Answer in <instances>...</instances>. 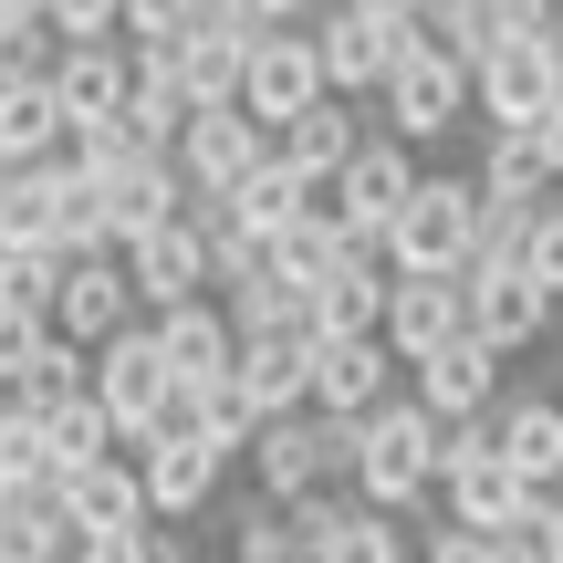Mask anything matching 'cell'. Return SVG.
Returning <instances> with one entry per match:
<instances>
[{
    "mask_svg": "<svg viewBox=\"0 0 563 563\" xmlns=\"http://www.w3.org/2000/svg\"><path fill=\"white\" fill-rule=\"evenodd\" d=\"M563 313L553 282H532L522 262H481L470 272V323H481V344H501V355H522V344H543Z\"/></svg>",
    "mask_w": 563,
    "mask_h": 563,
    "instance_id": "14",
    "label": "cell"
},
{
    "mask_svg": "<svg viewBox=\"0 0 563 563\" xmlns=\"http://www.w3.org/2000/svg\"><path fill=\"white\" fill-rule=\"evenodd\" d=\"M481 178H418V199L397 209V230H386V262L397 272H470L481 262Z\"/></svg>",
    "mask_w": 563,
    "mask_h": 563,
    "instance_id": "2",
    "label": "cell"
},
{
    "mask_svg": "<svg viewBox=\"0 0 563 563\" xmlns=\"http://www.w3.org/2000/svg\"><path fill=\"white\" fill-rule=\"evenodd\" d=\"M481 334L470 323V272H397V302H386V344H397L407 365H428L439 344Z\"/></svg>",
    "mask_w": 563,
    "mask_h": 563,
    "instance_id": "13",
    "label": "cell"
},
{
    "mask_svg": "<svg viewBox=\"0 0 563 563\" xmlns=\"http://www.w3.org/2000/svg\"><path fill=\"white\" fill-rule=\"evenodd\" d=\"M397 344L386 334H313V407L323 418H376L397 397Z\"/></svg>",
    "mask_w": 563,
    "mask_h": 563,
    "instance_id": "11",
    "label": "cell"
},
{
    "mask_svg": "<svg viewBox=\"0 0 563 563\" xmlns=\"http://www.w3.org/2000/svg\"><path fill=\"white\" fill-rule=\"evenodd\" d=\"M334 95V74H323V42H313V21H272L262 42H251V84H241V104L272 125H292V115H313V104Z\"/></svg>",
    "mask_w": 563,
    "mask_h": 563,
    "instance_id": "4",
    "label": "cell"
},
{
    "mask_svg": "<svg viewBox=\"0 0 563 563\" xmlns=\"http://www.w3.org/2000/svg\"><path fill=\"white\" fill-rule=\"evenodd\" d=\"M53 95H63V115H74V136L84 125H115L125 104H136V42H63Z\"/></svg>",
    "mask_w": 563,
    "mask_h": 563,
    "instance_id": "16",
    "label": "cell"
},
{
    "mask_svg": "<svg viewBox=\"0 0 563 563\" xmlns=\"http://www.w3.org/2000/svg\"><path fill=\"white\" fill-rule=\"evenodd\" d=\"M230 460H241V449H220V439H157L146 449V501H157V522H199V511L220 501Z\"/></svg>",
    "mask_w": 563,
    "mask_h": 563,
    "instance_id": "18",
    "label": "cell"
},
{
    "mask_svg": "<svg viewBox=\"0 0 563 563\" xmlns=\"http://www.w3.org/2000/svg\"><path fill=\"white\" fill-rule=\"evenodd\" d=\"M199 32V0H125V42L136 53H167V42Z\"/></svg>",
    "mask_w": 563,
    "mask_h": 563,
    "instance_id": "35",
    "label": "cell"
},
{
    "mask_svg": "<svg viewBox=\"0 0 563 563\" xmlns=\"http://www.w3.org/2000/svg\"><path fill=\"white\" fill-rule=\"evenodd\" d=\"M323 334H386V302H397V262L386 251H344V272L323 282Z\"/></svg>",
    "mask_w": 563,
    "mask_h": 563,
    "instance_id": "24",
    "label": "cell"
},
{
    "mask_svg": "<svg viewBox=\"0 0 563 563\" xmlns=\"http://www.w3.org/2000/svg\"><path fill=\"white\" fill-rule=\"evenodd\" d=\"M125 272H136L146 313H178V302L220 292V282H209V230L199 220H167V230H146V241H125Z\"/></svg>",
    "mask_w": 563,
    "mask_h": 563,
    "instance_id": "15",
    "label": "cell"
},
{
    "mask_svg": "<svg viewBox=\"0 0 563 563\" xmlns=\"http://www.w3.org/2000/svg\"><path fill=\"white\" fill-rule=\"evenodd\" d=\"M157 63L188 84V104H241V84H251V42L241 32H188V42H167Z\"/></svg>",
    "mask_w": 563,
    "mask_h": 563,
    "instance_id": "26",
    "label": "cell"
},
{
    "mask_svg": "<svg viewBox=\"0 0 563 563\" xmlns=\"http://www.w3.org/2000/svg\"><path fill=\"white\" fill-rule=\"evenodd\" d=\"M32 501H53V490H11V481H0V532H11V522H21Z\"/></svg>",
    "mask_w": 563,
    "mask_h": 563,
    "instance_id": "41",
    "label": "cell"
},
{
    "mask_svg": "<svg viewBox=\"0 0 563 563\" xmlns=\"http://www.w3.org/2000/svg\"><path fill=\"white\" fill-rule=\"evenodd\" d=\"M262 11H272V21H302V11H313V0H262Z\"/></svg>",
    "mask_w": 563,
    "mask_h": 563,
    "instance_id": "43",
    "label": "cell"
},
{
    "mask_svg": "<svg viewBox=\"0 0 563 563\" xmlns=\"http://www.w3.org/2000/svg\"><path fill=\"white\" fill-rule=\"evenodd\" d=\"M449 522L470 532H532L543 522V481H522L511 470V449H449Z\"/></svg>",
    "mask_w": 563,
    "mask_h": 563,
    "instance_id": "9",
    "label": "cell"
},
{
    "mask_svg": "<svg viewBox=\"0 0 563 563\" xmlns=\"http://www.w3.org/2000/svg\"><path fill=\"white\" fill-rule=\"evenodd\" d=\"M0 11H42V0H0Z\"/></svg>",
    "mask_w": 563,
    "mask_h": 563,
    "instance_id": "45",
    "label": "cell"
},
{
    "mask_svg": "<svg viewBox=\"0 0 563 563\" xmlns=\"http://www.w3.org/2000/svg\"><path fill=\"white\" fill-rule=\"evenodd\" d=\"M386 136H407V146H439L449 125H460V104H481V74H470L460 53H439V42H418V53L397 63V84H386Z\"/></svg>",
    "mask_w": 563,
    "mask_h": 563,
    "instance_id": "6",
    "label": "cell"
},
{
    "mask_svg": "<svg viewBox=\"0 0 563 563\" xmlns=\"http://www.w3.org/2000/svg\"><path fill=\"white\" fill-rule=\"evenodd\" d=\"M178 167H188L199 199H241V188L272 167V125L251 115V104H199V125L178 136Z\"/></svg>",
    "mask_w": 563,
    "mask_h": 563,
    "instance_id": "7",
    "label": "cell"
},
{
    "mask_svg": "<svg viewBox=\"0 0 563 563\" xmlns=\"http://www.w3.org/2000/svg\"><path fill=\"white\" fill-rule=\"evenodd\" d=\"M553 397H563V386H553Z\"/></svg>",
    "mask_w": 563,
    "mask_h": 563,
    "instance_id": "47",
    "label": "cell"
},
{
    "mask_svg": "<svg viewBox=\"0 0 563 563\" xmlns=\"http://www.w3.org/2000/svg\"><path fill=\"white\" fill-rule=\"evenodd\" d=\"M490 563H553V553L532 543V532H490Z\"/></svg>",
    "mask_w": 563,
    "mask_h": 563,
    "instance_id": "39",
    "label": "cell"
},
{
    "mask_svg": "<svg viewBox=\"0 0 563 563\" xmlns=\"http://www.w3.org/2000/svg\"><path fill=\"white\" fill-rule=\"evenodd\" d=\"M230 563H313L292 532V511L282 501H241V522H230Z\"/></svg>",
    "mask_w": 563,
    "mask_h": 563,
    "instance_id": "30",
    "label": "cell"
},
{
    "mask_svg": "<svg viewBox=\"0 0 563 563\" xmlns=\"http://www.w3.org/2000/svg\"><path fill=\"white\" fill-rule=\"evenodd\" d=\"M418 563H490V532H470V522H428V532H418Z\"/></svg>",
    "mask_w": 563,
    "mask_h": 563,
    "instance_id": "37",
    "label": "cell"
},
{
    "mask_svg": "<svg viewBox=\"0 0 563 563\" xmlns=\"http://www.w3.org/2000/svg\"><path fill=\"white\" fill-rule=\"evenodd\" d=\"M74 563H188V543L167 522H136V532H84Z\"/></svg>",
    "mask_w": 563,
    "mask_h": 563,
    "instance_id": "34",
    "label": "cell"
},
{
    "mask_svg": "<svg viewBox=\"0 0 563 563\" xmlns=\"http://www.w3.org/2000/svg\"><path fill=\"white\" fill-rule=\"evenodd\" d=\"M63 511H74L84 532H136L157 522V501H146V460H95L63 481Z\"/></svg>",
    "mask_w": 563,
    "mask_h": 563,
    "instance_id": "22",
    "label": "cell"
},
{
    "mask_svg": "<svg viewBox=\"0 0 563 563\" xmlns=\"http://www.w3.org/2000/svg\"><path fill=\"white\" fill-rule=\"evenodd\" d=\"M11 178H21V157H11V146H0V188H11Z\"/></svg>",
    "mask_w": 563,
    "mask_h": 563,
    "instance_id": "44",
    "label": "cell"
},
{
    "mask_svg": "<svg viewBox=\"0 0 563 563\" xmlns=\"http://www.w3.org/2000/svg\"><path fill=\"white\" fill-rule=\"evenodd\" d=\"M32 407H42V428H53L63 481H74V470H95V460H125V418L95 397V386H74V397H32Z\"/></svg>",
    "mask_w": 563,
    "mask_h": 563,
    "instance_id": "23",
    "label": "cell"
},
{
    "mask_svg": "<svg viewBox=\"0 0 563 563\" xmlns=\"http://www.w3.org/2000/svg\"><path fill=\"white\" fill-rule=\"evenodd\" d=\"M553 157H543V136H490V157H481V199L490 209H522V220H543L553 209Z\"/></svg>",
    "mask_w": 563,
    "mask_h": 563,
    "instance_id": "27",
    "label": "cell"
},
{
    "mask_svg": "<svg viewBox=\"0 0 563 563\" xmlns=\"http://www.w3.org/2000/svg\"><path fill=\"white\" fill-rule=\"evenodd\" d=\"M532 543H543V553L563 563V490H543V522H532Z\"/></svg>",
    "mask_w": 563,
    "mask_h": 563,
    "instance_id": "40",
    "label": "cell"
},
{
    "mask_svg": "<svg viewBox=\"0 0 563 563\" xmlns=\"http://www.w3.org/2000/svg\"><path fill=\"white\" fill-rule=\"evenodd\" d=\"M157 344H167V376H178V386H230V376H241V323H230L220 292L157 313Z\"/></svg>",
    "mask_w": 563,
    "mask_h": 563,
    "instance_id": "17",
    "label": "cell"
},
{
    "mask_svg": "<svg viewBox=\"0 0 563 563\" xmlns=\"http://www.w3.org/2000/svg\"><path fill=\"white\" fill-rule=\"evenodd\" d=\"M272 146H282V167H302L313 188H334L344 167L365 157V115H355V95H323L313 115H292V125L272 136Z\"/></svg>",
    "mask_w": 563,
    "mask_h": 563,
    "instance_id": "21",
    "label": "cell"
},
{
    "mask_svg": "<svg viewBox=\"0 0 563 563\" xmlns=\"http://www.w3.org/2000/svg\"><path fill=\"white\" fill-rule=\"evenodd\" d=\"M439 481H449V418H439V407H418V397H386L376 418H365L355 490L376 511H418Z\"/></svg>",
    "mask_w": 563,
    "mask_h": 563,
    "instance_id": "1",
    "label": "cell"
},
{
    "mask_svg": "<svg viewBox=\"0 0 563 563\" xmlns=\"http://www.w3.org/2000/svg\"><path fill=\"white\" fill-rule=\"evenodd\" d=\"M543 157H553V178H563V104L543 115Z\"/></svg>",
    "mask_w": 563,
    "mask_h": 563,
    "instance_id": "42",
    "label": "cell"
},
{
    "mask_svg": "<svg viewBox=\"0 0 563 563\" xmlns=\"http://www.w3.org/2000/svg\"><path fill=\"white\" fill-rule=\"evenodd\" d=\"M501 449L522 481L563 490V397H501Z\"/></svg>",
    "mask_w": 563,
    "mask_h": 563,
    "instance_id": "28",
    "label": "cell"
},
{
    "mask_svg": "<svg viewBox=\"0 0 563 563\" xmlns=\"http://www.w3.org/2000/svg\"><path fill=\"white\" fill-rule=\"evenodd\" d=\"M407 397L418 407H439V418H481V407H501V344H481V334H460V344H439L428 365H407Z\"/></svg>",
    "mask_w": 563,
    "mask_h": 563,
    "instance_id": "19",
    "label": "cell"
},
{
    "mask_svg": "<svg viewBox=\"0 0 563 563\" xmlns=\"http://www.w3.org/2000/svg\"><path fill=\"white\" fill-rule=\"evenodd\" d=\"M241 386L262 418H302L313 407V334H241Z\"/></svg>",
    "mask_w": 563,
    "mask_h": 563,
    "instance_id": "20",
    "label": "cell"
},
{
    "mask_svg": "<svg viewBox=\"0 0 563 563\" xmlns=\"http://www.w3.org/2000/svg\"><path fill=\"white\" fill-rule=\"evenodd\" d=\"M42 344H53V313H11V302H0V397H21V386H32Z\"/></svg>",
    "mask_w": 563,
    "mask_h": 563,
    "instance_id": "33",
    "label": "cell"
},
{
    "mask_svg": "<svg viewBox=\"0 0 563 563\" xmlns=\"http://www.w3.org/2000/svg\"><path fill=\"white\" fill-rule=\"evenodd\" d=\"M323 563H418V543H407V511H376V501H365L355 532H344Z\"/></svg>",
    "mask_w": 563,
    "mask_h": 563,
    "instance_id": "32",
    "label": "cell"
},
{
    "mask_svg": "<svg viewBox=\"0 0 563 563\" xmlns=\"http://www.w3.org/2000/svg\"><path fill=\"white\" fill-rule=\"evenodd\" d=\"M553 104H563V53H553V32H543V42H501V53L481 63V115H490V136H543Z\"/></svg>",
    "mask_w": 563,
    "mask_h": 563,
    "instance_id": "10",
    "label": "cell"
},
{
    "mask_svg": "<svg viewBox=\"0 0 563 563\" xmlns=\"http://www.w3.org/2000/svg\"><path fill=\"white\" fill-rule=\"evenodd\" d=\"M63 42H125V0H42Z\"/></svg>",
    "mask_w": 563,
    "mask_h": 563,
    "instance_id": "36",
    "label": "cell"
},
{
    "mask_svg": "<svg viewBox=\"0 0 563 563\" xmlns=\"http://www.w3.org/2000/svg\"><path fill=\"white\" fill-rule=\"evenodd\" d=\"M418 178H428V167H418V146H407V136H365V157L344 167L334 188H323V209H334L355 241L386 251V230H397V209L418 199Z\"/></svg>",
    "mask_w": 563,
    "mask_h": 563,
    "instance_id": "8",
    "label": "cell"
},
{
    "mask_svg": "<svg viewBox=\"0 0 563 563\" xmlns=\"http://www.w3.org/2000/svg\"><path fill=\"white\" fill-rule=\"evenodd\" d=\"M95 397L125 418V460H146V449H157V407L178 397V376H167V344H157V313L125 323L115 344H95Z\"/></svg>",
    "mask_w": 563,
    "mask_h": 563,
    "instance_id": "3",
    "label": "cell"
},
{
    "mask_svg": "<svg viewBox=\"0 0 563 563\" xmlns=\"http://www.w3.org/2000/svg\"><path fill=\"white\" fill-rule=\"evenodd\" d=\"M125 323H146L125 251H74V272H63V302H53V334H74V344H115Z\"/></svg>",
    "mask_w": 563,
    "mask_h": 563,
    "instance_id": "12",
    "label": "cell"
},
{
    "mask_svg": "<svg viewBox=\"0 0 563 563\" xmlns=\"http://www.w3.org/2000/svg\"><path fill=\"white\" fill-rule=\"evenodd\" d=\"M188 563H199V553H188Z\"/></svg>",
    "mask_w": 563,
    "mask_h": 563,
    "instance_id": "48",
    "label": "cell"
},
{
    "mask_svg": "<svg viewBox=\"0 0 563 563\" xmlns=\"http://www.w3.org/2000/svg\"><path fill=\"white\" fill-rule=\"evenodd\" d=\"M553 53H563V21H553Z\"/></svg>",
    "mask_w": 563,
    "mask_h": 563,
    "instance_id": "46",
    "label": "cell"
},
{
    "mask_svg": "<svg viewBox=\"0 0 563 563\" xmlns=\"http://www.w3.org/2000/svg\"><path fill=\"white\" fill-rule=\"evenodd\" d=\"M522 272H532V282H553V292H563V199L543 209V220H532V251H522Z\"/></svg>",
    "mask_w": 563,
    "mask_h": 563,
    "instance_id": "38",
    "label": "cell"
},
{
    "mask_svg": "<svg viewBox=\"0 0 563 563\" xmlns=\"http://www.w3.org/2000/svg\"><path fill=\"white\" fill-rule=\"evenodd\" d=\"M313 209H323V188L302 178V167H282V146H272V167H262V178L241 188V220L262 230V241H282V230H302Z\"/></svg>",
    "mask_w": 563,
    "mask_h": 563,
    "instance_id": "29",
    "label": "cell"
},
{
    "mask_svg": "<svg viewBox=\"0 0 563 563\" xmlns=\"http://www.w3.org/2000/svg\"><path fill=\"white\" fill-rule=\"evenodd\" d=\"M63 272H74V251H0V302L11 313H53Z\"/></svg>",
    "mask_w": 563,
    "mask_h": 563,
    "instance_id": "31",
    "label": "cell"
},
{
    "mask_svg": "<svg viewBox=\"0 0 563 563\" xmlns=\"http://www.w3.org/2000/svg\"><path fill=\"white\" fill-rule=\"evenodd\" d=\"M0 146H11L21 167L74 157V115H63V95H53V84H0Z\"/></svg>",
    "mask_w": 563,
    "mask_h": 563,
    "instance_id": "25",
    "label": "cell"
},
{
    "mask_svg": "<svg viewBox=\"0 0 563 563\" xmlns=\"http://www.w3.org/2000/svg\"><path fill=\"white\" fill-rule=\"evenodd\" d=\"M313 42H323V74H334V95H386L397 84V63L428 42V21H386V11H323L313 21Z\"/></svg>",
    "mask_w": 563,
    "mask_h": 563,
    "instance_id": "5",
    "label": "cell"
}]
</instances>
